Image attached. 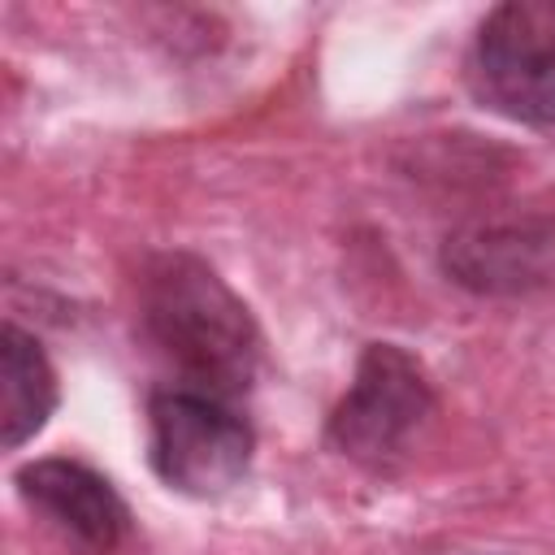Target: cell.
Here are the masks:
<instances>
[{"instance_id":"1","label":"cell","mask_w":555,"mask_h":555,"mask_svg":"<svg viewBox=\"0 0 555 555\" xmlns=\"http://www.w3.org/2000/svg\"><path fill=\"white\" fill-rule=\"evenodd\" d=\"M139 321L160 360L178 373L173 386L212 399H238L260 364V334L247 304L195 256H156L143 273Z\"/></svg>"},{"instance_id":"2","label":"cell","mask_w":555,"mask_h":555,"mask_svg":"<svg viewBox=\"0 0 555 555\" xmlns=\"http://www.w3.org/2000/svg\"><path fill=\"white\" fill-rule=\"evenodd\" d=\"M247 421L212 395L199 390H156L147 403V460L169 490L217 499L234 490L251 464Z\"/></svg>"},{"instance_id":"3","label":"cell","mask_w":555,"mask_h":555,"mask_svg":"<svg viewBox=\"0 0 555 555\" xmlns=\"http://www.w3.org/2000/svg\"><path fill=\"white\" fill-rule=\"evenodd\" d=\"M429 412L434 386L425 369L395 343H369L347 395L330 412V442L347 460L382 468L408 447Z\"/></svg>"},{"instance_id":"4","label":"cell","mask_w":555,"mask_h":555,"mask_svg":"<svg viewBox=\"0 0 555 555\" xmlns=\"http://www.w3.org/2000/svg\"><path fill=\"white\" fill-rule=\"evenodd\" d=\"M468 69L494 113L525 126H555V4L512 0L490 9Z\"/></svg>"},{"instance_id":"5","label":"cell","mask_w":555,"mask_h":555,"mask_svg":"<svg viewBox=\"0 0 555 555\" xmlns=\"http://www.w3.org/2000/svg\"><path fill=\"white\" fill-rule=\"evenodd\" d=\"M442 269L473 295H529L555 282V221H486L442 243Z\"/></svg>"},{"instance_id":"6","label":"cell","mask_w":555,"mask_h":555,"mask_svg":"<svg viewBox=\"0 0 555 555\" xmlns=\"http://www.w3.org/2000/svg\"><path fill=\"white\" fill-rule=\"evenodd\" d=\"M17 494L30 503V512H39L52 529H61L74 546L91 555H108L121 542L126 520H130L108 477H100L95 468L78 460H61V455L26 464L17 473Z\"/></svg>"},{"instance_id":"7","label":"cell","mask_w":555,"mask_h":555,"mask_svg":"<svg viewBox=\"0 0 555 555\" xmlns=\"http://www.w3.org/2000/svg\"><path fill=\"white\" fill-rule=\"evenodd\" d=\"M56 408V373L48 364V356L39 351V343L17 330L4 325L0 334V429H4V447L17 451L26 438H35L48 416Z\"/></svg>"}]
</instances>
